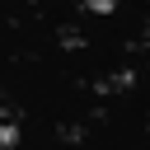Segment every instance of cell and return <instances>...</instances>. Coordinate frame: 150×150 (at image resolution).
Returning a JSON list of instances; mask_svg holds the SVG:
<instances>
[{"mask_svg": "<svg viewBox=\"0 0 150 150\" xmlns=\"http://www.w3.org/2000/svg\"><path fill=\"white\" fill-rule=\"evenodd\" d=\"M112 5H117V0H89V9H94V14H108Z\"/></svg>", "mask_w": 150, "mask_h": 150, "instance_id": "cell-1", "label": "cell"}]
</instances>
